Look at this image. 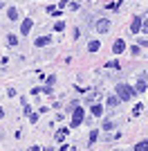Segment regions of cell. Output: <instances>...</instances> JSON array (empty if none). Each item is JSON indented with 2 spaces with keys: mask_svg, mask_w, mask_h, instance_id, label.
Instances as JSON below:
<instances>
[{
  "mask_svg": "<svg viewBox=\"0 0 148 151\" xmlns=\"http://www.w3.org/2000/svg\"><path fill=\"white\" fill-rule=\"evenodd\" d=\"M117 97H119V101L132 99V97H135V90H132V86H128V83H117Z\"/></svg>",
  "mask_w": 148,
  "mask_h": 151,
  "instance_id": "1",
  "label": "cell"
},
{
  "mask_svg": "<svg viewBox=\"0 0 148 151\" xmlns=\"http://www.w3.org/2000/svg\"><path fill=\"white\" fill-rule=\"evenodd\" d=\"M83 122V108H74V113H72V129H76V126Z\"/></svg>",
  "mask_w": 148,
  "mask_h": 151,
  "instance_id": "2",
  "label": "cell"
},
{
  "mask_svg": "<svg viewBox=\"0 0 148 151\" xmlns=\"http://www.w3.org/2000/svg\"><path fill=\"white\" fill-rule=\"evenodd\" d=\"M94 27H97V32H99V34H105V32L110 29V20H108V18H99Z\"/></svg>",
  "mask_w": 148,
  "mask_h": 151,
  "instance_id": "3",
  "label": "cell"
},
{
  "mask_svg": "<svg viewBox=\"0 0 148 151\" xmlns=\"http://www.w3.org/2000/svg\"><path fill=\"white\" fill-rule=\"evenodd\" d=\"M132 90H135V95H139V93L146 90V75H139V81H137V86Z\"/></svg>",
  "mask_w": 148,
  "mask_h": 151,
  "instance_id": "4",
  "label": "cell"
},
{
  "mask_svg": "<svg viewBox=\"0 0 148 151\" xmlns=\"http://www.w3.org/2000/svg\"><path fill=\"white\" fill-rule=\"evenodd\" d=\"M31 25H34V23H31L29 18H27V20H23V25H20V34H23V36H27V34L31 32Z\"/></svg>",
  "mask_w": 148,
  "mask_h": 151,
  "instance_id": "5",
  "label": "cell"
},
{
  "mask_svg": "<svg viewBox=\"0 0 148 151\" xmlns=\"http://www.w3.org/2000/svg\"><path fill=\"white\" fill-rule=\"evenodd\" d=\"M123 50H126V43H123L121 38H119V41H115V45H112V52H115V54H121Z\"/></svg>",
  "mask_w": 148,
  "mask_h": 151,
  "instance_id": "6",
  "label": "cell"
},
{
  "mask_svg": "<svg viewBox=\"0 0 148 151\" xmlns=\"http://www.w3.org/2000/svg\"><path fill=\"white\" fill-rule=\"evenodd\" d=\"M130 32H132V34H137V32H142V18H139V16H137V18L132 20V25H130Z\"/></svg>",
  "mask_w": 148,
  "mask_h": 151,
  "instance_id": "7",
  "label": "cell"
},
{
  "mask_svg": "<svg viewBox=\"0 0 148 151\" xmlns=\"http://www.w3.org/2000/svg\"><path fill=\"white\" fill-rule=\"evenodd\" d=\"M99 47H101V41H97V38H94V41H90V43H88V52H97Z\"/></svg>",
  "mask_w": 148,
  "mask_h": 151,
  "instance_id": "8",
  "label": "cell"
},
{
  "mask_svg": "<svg viewBox=\"0 0 148 151\" xmlns=\"http://www.w3.org/2000/svg\"><path fill=\"white\" fill-rule=\"evenodd\" d=\"M7 18L16 20V18H18V9H16V7H9V9H7Z\"/></svg>",
  "mask_w": 148,
  "mask_h": 151,
  "instance_id": "9",
  "label": "cell"
},
{
  "mask_svg": "<svg viewBox=\"0 0 148 151\" xmlns=\"http://www.w3.org/2000/svg\"><path fill=\"white\" fill-rule=\"evenodd\" d=\"M49 43V36H38L36 38V47H45Z\"/></svg>",
  "mask_w": 148,
  "mask_h": 151,
  "instance_id": "10",
  "label": "cell"
},
{
  "mask_svg": "<svg viewBox=\"0 0 148 151\" xmlns=\"http://www.w3.org/2000/svg\"><path fill=\"white\" fill-rule=\"evenodd\" d=\"M117 104H119V97H117V95H112V97H108V106H110V108H115Z\"/></svg>",
  "mask_w": 148,
  "mask_h": 151,
  "instance_id": "11",
  "label": "cell"
},
{
  "mask_svg": "<svg viewBox=\"0 0 148 151\" xmlns=\"http://www.w3.org/2000/svg\"><path fill=\"white\" fill-rule=\"evenodd\" d=\"M135 151H148V142H144V140H142V142H137Z\"/></svg>",
  "mask_w": 148,
  "mask_h": 151,
  "instance_id": "12",
  "label": "cell"
},
{
  "mask_svg": "<svg viewBox=\"0 0 148 151\" xmlns=\"http://www.w3.org/2000/svg\"><path fill=\"white\" fill-rule=\"evenodd\" d=\"M112 129H115V122H112V120H105L103 122V131H112Z\"/></svg>",
  "mask_w": 148,
  "mask_h": 151,
  "instance_id": "13",
  "label": "cell"
},
{
  "mask_svg": "<svg viewBox=\"0 0 148 151\" xmlns=\"http://www.w3.org/2000/svg\"><path fill=\"white\" fill-rule=\"evenodd\" d=\"M101 113H103V108L99 106V104H94V106H92V115H97V117H101Z\"/></svg>",
  "mask_w": 148,
  "mask_h": 151,
  "instance_id": "14",
  "label": "cell"
},
{
  "mask_svg": "<svg viewBox=\"0 0 148 151\" xmlns=\"http://www.w3.org/2000/svg\"><path fill=\"white\" fill-rule=\"evenodd\" d=\"M68 133H70V129H61V131L56 133V140H63L65 135H68Z\"/></svg>",
  "mask_w": 148,
  "mask_h": 151,
  "instance_id": "15",
  "label": "cell"
},
{
  "mask_svg": "<svg viewBox=\"0 0 148 151\" xmlns=\"http://www.w3.org/2000/svg\"><path fill=\"white\" fill-rule=\"evenodd\" d=\"M97 138H99V131H97V129H92V133H90V145H94Z\"/></svg>",
  "mask_w": 148,
  "mask_h": 151,
  "instance_id": "16",
  "label": "cell"
},
{
  "mask_svg": "<svg viewBox=\"0 0 148 151\" xmlns=\"http://www.w3.org/2000/svg\"><path fill=\"white\" fill-rule=\"evenodd\" d=\"M7 43L9 45H18V38L14 36V34H9V36H7Z\"/></svg>",
  "mask_w": 148,
  "mask_h": 151,
  "instance_id": "17",
  "label": "cell"
},
{
  "mask_svg": "<svg viewBox=\"0 0 148 151\" xmlns=\"http://www.w3.org/2000/svg\"><path fill=\"white\" fill-rule=\"evenodd\" d=\"M105 68H115V70H119L121 65H119V61H108V63H105Z\"/></svg>",
  "mask_w": 148,
  "mask_h": 151,
  "instance_id": "18",
  "label": "cell"
},
{
  "mask_svg": "<svg viewBox=\"0 0 148 151\" xmlns=\"http://www.w3.org/2000/svg\"><path fill=\"white\" fill-rule=\"evenodd\" d=\"M54 29H56V32H63V29H65V23H63V20H58V23L54 25Z\"/></svg>",
  "mask_w": 148,
  "mask_h": 151,
  "instance_id": "19",
  "label": "cell"
},
{
  "mask_svg": "<svg viewBox=\"0 0 148 151\" xmlns=\"http://www.w3.org/2000/svg\"><path fill=\"white\" fill-rule=\"evenodd\" d=\"M130 52H132L135 57H139V45H132V47H130Z\"/></svg>",
  "mask_w": 148,
  "mask_h": 151,
  "instance_id": "20",
  "label": "cell"
},
{
  "mask_svg": "<svg viewBox=\"0 0 148 151\" xmlns=\"http://www.w3.org/2000/svg\"><path fill=\"white\" fill-rule=\"evenodd\" d=\"M142 108H144V106H142V104H137V106H135V108H132V113H135V115H139V113H142Z\"/></svg>",
  "mask_w": 148,
  "mask_h": 151,
  "instance_id": "21",
  "label": "cell"
},
{
  "mask_svg": "<svg viewBox=\"0 0 148 151\" xmlns=\"http://www.w3.org/2000/svg\"><path fill=\"white\" fill-rule=\"evenodd\" d=\"M108 9H119V2H108Z\"/></svg>",
  "mask_w": 148,
  "mask_h": 151,
  "instance_id": "22",
  "label": "cell"
},
{
  "mask_svg": "<svg viewBox=\"0 0 148 151\" xmlns=\"http://www.w3.org/2000/svg\"><path fill=\"white\" fill-rule=\"evenodd\" d=\"M27 115H29V122H36V120H38V115H36V113H27Z\"/></svg>",
  "mask_w": 148,
  "mask_h": 151,
  "instance_id": "23",
  "label": "cell"
},
{
  "mask_svg": "<svg viewBox=\"0 0 148 151\" xmlns=\"http://www.w3.org/2000/svg\"><path fill=\"white\" fill-rule=\"evenodd\" d=\"M139 45H144V47H148V41H139Z\"/></svg>",
  "mask_w": 148,
  "mask_h": 151,
  "instance_id": "24",
  "label": "cell"
},
{
  "mask_svg": "<svg viewBox=\"0 0 148 151\" xmlns=\"http://www.w3.org/2000/svg\"><path fill=\"white\" fill-rule=\"evenodd\" d=\"M29 151H41V147H31V149Z\"/></svg>",
  "mask_w": 148,
  "mask_h": 151,
  "instance_id": "25",
  "label": "cell"
},
{
  "mask_svg": "<svg viewBox=\"0 0 148 151\" xmlns=\"http://www.w3.org/2000/svg\"><path fill=\"white\" fill-rule=\"evenodd\" d=\"M0 117H2V108H0Z\"/></svg>",
  "mask_w": 148,
  "mask_h": 151,
  "instance_id": "26",
  "label": "cell"
},
{
  "mask_svg": "<svg viewBox=\"0 0 148 151\" xmlns=\"http://www.w3.org/2000/svg\"><path fill=\"white\" fill-rule=\"evenodd\" d=\"M65 2H68V0H65Z\"/></svg>",
  "mask_w": 148,
  "mask_h": 151,
  "instance_id": "27",
  "label": "cell"
}]
</instances>
